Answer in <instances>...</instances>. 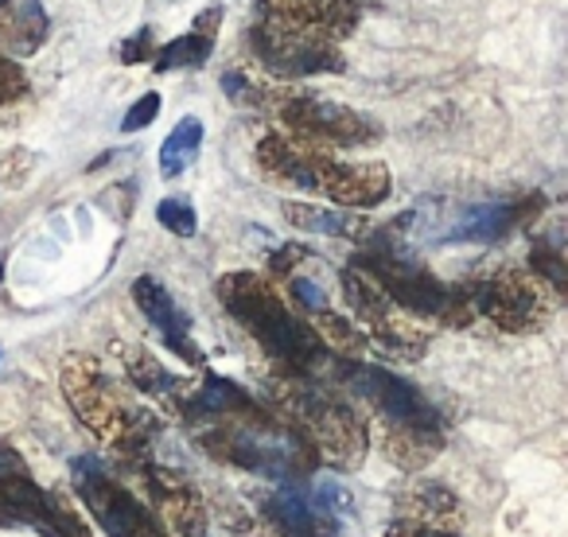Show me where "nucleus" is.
<instances>
[{"label":"nucleus","mask_w":568,"mask_h":537,"mask_svg":"<svg viewBox=\"0 0 568 537\" xmlns=\"http://www.w3.org/2000/svg\"><path fill=\"white\" fill-rule=\"evenodd\" d=\"M397 510L405 521H420V526L444 529V521L459 518V498L452 495L440 483H409V487L397 495Z\"/></svg>","instance_id":"obj_21"},{"label":"nucleus","mask_w":568,"mask_h":537,"mask_svg":"<svg viewBox=\"0 0 568 537\" xmlns=\"http://www.w3.org/2000/svg\"><path fill=\"white\" fill-rule=\"evenodd\" d=\"M312 332H316L320 343H324L327 351H335L343 363H358V358L366 355V347H371V340H366L363 327L351 324L347 316H335L332 308H324V312L312 316Z\"/></svg>","instance_id":"obj_24"},{"label":"nucleus","mask_w":568,"mask_h":537,"mask_svg":"<svg viewBox=\"0 0 568 537\" xmlns=\"http://www.w3.org/2000/svg\"><path fill=\"white\" fill-rule=\"evenodd\" d=\"M63 394L79 421L110 448L141 459L149 452V440L156 433V421L129 402V394L94 363L90 355H71L59 371Z\"/></svg>","instance_id":"obj_4"},{"label":"nucleus","mask_w":568,"mask_h":537,"mask_svg":"<svg viewBox=\"0 0 568 537\" xmlns=\"http://www.w3.org/2000/svg\"><path fill=\"white\" fill-rule=\"evenodd\" d=\"M268 397L276 417L316 452L320 464L335 472H355L366 459V425L351 405H343L332 389L316 386L308 374L284 371L281 378L268 382Z\"/></svg>","instance_id":"obj_3"},{"label":"nucleus","mask_w":568,"mask_h":537,"mask_svg":"<svg viewBox=\"0 0 568 537\" xmlns=\"http://www.w3.org/2000/svg\"><path fill=\"white\" fill-rule=\"evenodd\" d=\"M288 293H293V301L301 304L308 316H316V312L327 308V296H324V285H316V281L301 277V273H293L288 277Z\"/></svg>","instance_id":"obj_32"},{"label":"nucleus","mask_w":568,"mask_h":537,"mask_svg":"<svg viewBox=\"0 0 568 537\" xmlns=\"http://www.w3.org/2000/svg\"><path fill=\"white\" fill-rule=\"evenodd\" d=\"M320 503H324L327 510H355V498L343 487H335V483H320Z\"/></svg>","instance_id":"obj_37"},{"label":"nucleus","mask_w":568,"mask_h":537,"mask_svg":"<svg viewBox=\"0 0 568 537\" xmlns=\"http://www.w3.org/2000/svg\"><path fill=\"white\" fill-rule=\"evenodd\" d=\"M156 219H160V226L172 230L175 237H191V234H195V230H199V214H195V206H191L183 195L164 199V203L156 206Z\"/></svg>","instance_id":"obj_28"},{"label":"nucleus","mask_w":568,"mask_h":537,"mask_svg":"<svg viewBox=\"0 0 568 537\" xmlns=\"http://www.w3.org/2000/svg\"><path fill=\"white\" fill-rule=\"evenodd\" d=\"M133 301H136V308L149 316V324L156 327L160 340H164V347L172 351V355H180L183 363H191V366H203V347L191 343V316L175 304V296L168 293L160 281L136 277Z\"/></svg>","instance_id":"obj_16"},{"label":"nucleus","mask_w":568,"mask_h":537,"mask_svg":"<svg viewBox=\"0 0 568 537\" xmlns=\"http://www.w3.org/2000/svg\"><path fill=\"white\" fill-rule=\"evenodd\" d=\"M51 20L43 0H0V51L4 55H36L48 43Z\"/></svg>","instance_id":"obj_18"},{"label":"nucleus","mask_w":568,"mask_h":537,"mask_svg":"<svg viewBox=\"0 0 568 537\" xmlns=\"http://www.w3.org/2000/svg\"><path fill=\"white\" fill-rule=\"evenodd\" d=\"M222 308L293 374H316L327 363V347L320 343V335L312 332L308 320L296 316L288 304L281 301L273 285L257 273H226L214 285Z\"/></svg>","instance_id":"obj_1"},{"label":"nucleus","mask_w":568,"mask_h":537,"mask_svg":"<svg viewBox=\"0 0 568 537\" xmlns=\"http://www.w3.org/2000/svg\"><path fill=\"white\" fill-rule=\"evenodd\" d=\"M351 268H358L363 277H371L405 316L436 320V324H444V327L471 324V312L459 301L456 288H448L440 277H433V273H428L420 261H413L409 253L371 245V250L351 261Z\"/></svg>","instance_id":"obj_5"},{"label":"nucleus","mask_w":568,"mask_h":537,"mask_svg":"<svg viewBox=\"0 0 568 537\" xmlns=\"http://www.w3.org/2000/svg\"><path fill=\"white\" fill-rule=\"evenodd\" d=\"M32 172H36V152L9 149L0 156V195H4V191H17L20 183H28Z\"/></svg>","instance_id":"obj_29"},{"label":"nucleus","mask_w":568,"mask_h":537,"mask_svg":"<svg viewBox=\"0 0 568 537\" xmlns=\"http://www.w3.org/2000/svg\"><path fill=\"white\" fill-rule=\"evenodd\" d=\"M172 4H180V0H172Z\"/></svg>","instance_id":"obj_39"},{"label":"nucleus","mask_w":568,"mask_h":537,"mask_svg":"<svg viewBox=\"0 0 568 537\" xmlns=\"http://www.w3.org/2000/svg\"><path fill=\"white\" fill-rule=\"evenodd\" d=\"M24 98H28L24 67H20L12 55H4V51H0V110H4V105L24 102Z\"/></svg>","instance_id":"obj_30"},{"label":"nucleus","mask_w":568,"mask_h":537,"mask_svg":"<svg viewBox=\"0 0 568 537\" xmlns=\"http://www.w3.org/2000/svg\"><path fill=\"white\" fill-rule=\"evenodd\" d=\"M301 261H308V250H301V245H284V250L273 253V273H281V277H293Z\"/></svg>","instance_id":"obj_36"},{"label":"nucleus","mask_w":568,"mask_h":537,"mask_svg":"<svg viewBox=\"0 0 568 537\" xmlns=\"http://www.w3.org/2000/svg\"><path fill=\"white\" fill-rule=\"evenodd\" d=\"M386 537H459V534H452V529H436V526H420V521L397 518L394 526L386 529Z\"/></svg>","instance_id":"obj_35"},{"label":"nucleus","mask_w":568,"mask_h":537,"mask_svg":"<svg viewBox=\"0 0 568 537\" xmlns=\"http://www.w3.org/2000/svg\"><path fill=\"white\" fill-rule=\"evenodd\" d=\"M160 113V94L156 90H149V94H141L133 105H129V113L121 118V133H136V129H149L152 121H156Z\"/></svg>","instance_id":"obj_31"},{"label":"nucleus","mask_w":568,"mask_h":537,"mask_svg":"<svg viewBox=\"0 0 568 537\" xmlns=\"http://www.w3.org/2000/svg\"><path fill=\"white\" fill-rule=\"evenodd\" d=\"M529 268L537 273V281H541V285L552 288V296H557V301H565V296H568V268H565V253H560L557 245L537 242L534 253H529Z\"/></svg>","instance_id":"obj_27"},{"label":"nucleus","mask_w":568,"mask_h":537,"mask_svg":"<svg viewBox=\"0 0 568 537\" xmlns=\"http://www.w3.org/2000/svg\"><path fill=\"white\" fill-rule=\"evenodd\" d=\"M199 444L206 448V456L276 483L308 479L312 467L320 464L316 452L276 413H265L261 405L234 413V417L203 421L199 425Z\"/></svg>","instance_id":"obj_2"},{"label":"nucleus","mask_w":568,"mask_h":537,"mask_svg":"<svg viewBox=\"0 0 568 537\" xmlns=\"http://www.w3.org/2000/svg\"><path fill=\"white\" fill-rule=\"evenodd\" d=\"M261 514L273 521V529L281 537H335L339 534L335 514L301 487H281L268 498H261Z\"/></svg>","instance_id":"obj_17"},{"label":"nucleus","mask_w":568,"mask_h":537,"mask_svg":"<svg viewBox=\"0 0 568 537\" xmlns=\"http://www.w3.org/2000/svg\"><path fill=\"white\" fill-rule=\"evenodd\" d=\"M156 36H152V28H141L136 36H129L125 43H121V63L125 67H136V63H144V59H152V48H156Z\"/></svg>","instance_id":"obj_33"},{"label":"nucleus","mask_w":568,"mask_h":537,"mask_svg":"<svg viewBox=\"0 0 568 537\" xmlns=\"http://www.w3.org/2000/svg\"><path fill=\"white\" fill-rule=\"evenodd\" d=\"M281 214L293 222L296 230H308V234H327V237H358L366 234V219L355 211H327L316 203H284Z\"/></svg>","instance_id":"obj_22"},{"label":"nucleus","mask_w":568,"mask_h":537,"mask_svg":"<svg viewBox=\"0 0 568 537\" xmlns=\"http://www.w3.org/2000/svg\"><path fill=\"white\" fill-rule=\"evenodd\" d=\"M257 12L316 40H347L358 28V0H257Z\"/></svg>","instance_id":"obj_13"},{"label":"nucleus","mask_w":568,"mask_h":537,"mask_svg":"<svg viewBox=\"0 0 568 537\" xmlns=\"http://www.w3.org/2000/svg\"><path fill=\"white\" fill-rule=\"evenodd\" d=\"M214 51V36L206 32H183L175 36V40H168L164 48L156 51V59H152V67H156V74H168V71H183V67H203L206 59H211Z\"/></svg>","instance_id":"obj_26"},{"label":"nucleus","mask_w":568,"mask_h":537,"mask_svg":"<svg viewBox=\"0 0 568 537\" xmlns=\"http://www.w3.org/2000/svg\"><path fill=\"white\" fill-rule=\"evenodd\" d=\"M253 164L265 180L296 191H316V195L320 191L327 195L335 172H339V160L332 156V149H320V144L288 133H268L253 152Z\"/></svg>","instance_id":"obj_11"},{"label":"nucleus","mask_w":568,"mask_h":537,"mask_svg":"<svg viewBox=\"0 0 568 537\" xmlns=\"http://www.w3.org/2000/svg\"><path fill=\"white\" fill-rule=\"evenodd\" d=\"M456 293L467 304V312H471V324L475 320H487V324H495L506 335L541 332L552 316L545 285L534 273H521V268H498V273H487V277L467 281Z\"/></svg>","instance_id":"obj_6"},{"label":"nucleus","mask_w":568,"mask_h":537,"mask_svg":"<svg viewBox=\"0 0 568 537\" xmlns=\"http://www.w3.org/2000/svg\"><path fill=\"white\" fill-rule=\"evenodd\" d=\"M339 281H343V296H347L351 312L363 320L366 332H371V340L378 343L382 351L405 358V363H417V358L425 355L428 332L413 324V316H405V312L397 308V304L389 301V296L382 293L371 277H363L358 268L347 265L339 273Z\"/></svg>","instance_id":"obj_8"},{"label":"nucleus","mask_w":568,"mask_h":537,"mask_svg":"<svg viewBox=\"0 0 568 537\" xmlns=\"http://www.w3.org/2000/svg\"><path fill=\"white\" fill-rule=\"evenodd\" d=\"M382 452L402 472H420L444 452V428H413V425H382Z\"/></svg>","instance_id":"obj_20"},{"label":"nucleus","mask_w":568,"mask_h":537,"mask_svg":"<svg viewBox=\"0 0 568 537\" xmlns=\"http://www.w3.org/2000/svg\"><path fill=\"white\" fill-rule=\"evenodd\" d=\"M253 59L265 67L273 79H312V74H339L347 67L343 51L332 40H316L308 32L284 28L276 20L257 17L245 32Z\"/></svg>","instance_id":"obj_7"},{"label":"nucleus","mask_w":568,"mask_h":537,"mask_svg":"<svg viewBox=\"0 0 568 537\" xmlns=\"http://www.w3.org/2000/svg\"><path fill=\"white\" fill-rule=\"evenodd\" d=\"M545 211V195H526L514 203H479L464 206L448 230H440V242H498L510 230L526 226L529 219Z\"/></svg>","instance_id":"obj_15"},{"label":"nucleus","mask_w":568,"mask_h":537,"mask_svg":"<svg viewBox=\"0 0 568 537\" xmlns=\"http://www.w3.org/2000/svg\"><path fill=\"white\" fill-rule=\"evenodd\" d=\"M141 475L160 510V521L180 529L183 537H206V503L195 490V483H187L180 472L160 464H141Z\"/></svg>","instance_id":"obj_14"},{"label":"nucleus","mask_w":568,"mask_h":537,"mask_svg":"<svg viewBox=\"0 0 568 537\" xmlns=\"http://www.w3.org/2000/svg\"><path fill=\"white\" fill-rule=\"evenodd\" d=\"M339 378L351 386V394L363 397V402L378 413L382 425L440 428V409H436L417 386L397 378L394 371H382V366H371L358 358V363L339 366Z\"/></svg>","instance_id":"obj_9"},{"label":"nucleus","mask_w":568,"mask_h":537,"mask_svg":"<svg viewBox=\"0 0 568 537\" xmlns=\"http://www.w3.org/2000/svg\"><path fill=\"white\" fill-rule=\"evenodd\" d=\"M389 191H394V180L386 164H339L327 199H335L343 211H366V206L386 203Z\"/></svg>","instance_id":"obj_19"},{"label":"nucleus","mask_w":568,"mask_h":537,"mask_svg":"<svg viewBox=\"0 0 568 537\" xmlns=\"http://www.w3.org/2000/svg\"><path fill=\"white\" fill-rule=\"evenodd\" d=\"M0 281H4V261H0Z\"/></svg>","instance_id":"obj_38"},{"label":"nucleus","mask_w":568,"mask_h":537,"mask_svg":"<svg viewBox=\"0 0 568 537\" xmlns=\"http://www.w3.org/2000/svg\"><path fill=\"white\" fill-rule=\"evenodd\" d=\"M281 121L288 136H301L320 149H363L382 136L378 121L351 110L339 102H320V98H288L281 102Z\"/></svg>","instance_id":"obj_10"},{"label":"nucleus","mask_w":568,"mask_h":537,"mask_svg":"<svg viewBox=\"0 0 568 537\" xmlns=\"http://www.w3.org/2000/svg\"><path fill=\"white\" fill-rule=\"evenodd\" d=\"M219 87L226 90V94L234 98V102H242V105H250V102H257V98H261V90L253 87V82L245 79V74H237V71H226V74H222Z\"/></svg>","instance_id":"obj_34"},{"label":"nucleus","mask_w":568,"mask_h":537,"mask_svg":"<svg viewBox=\"0 0 568 537\" xmlns=\"http://www.w3.org/2000/svg\"><path fill=\"white\" fill-rule=\"evenodd\" d=\"M82 503L90 506V514L98 518V526L110 537H172L168 526L149 510L144 503H136L121 483H113L102 472H87L79 483Z\"/></svg>","instance_id":"obj_12"},{"label":"nucleus","mask_w":568,"mask_h":537,"mask_svg":"<svg viewBox=\"0 0 568 537\" xmlns=\"http://www.w3.org/2000/svg\"><path fill=\"white\" fill-rule=\"evenodd\" d=\"M121 363H125L129 382H133V386L141 389V394L164 397V402L172 405L175 394L183 389V382L172 378V374L164 371V363H160L156 355H149L144 347H125V351H121Z\"/></svg>","instance_id":"obj_23"},{"label":"nucleus","mask_w":568,"mask_h":537,"mask_svg":"<svg viewBox=\"0 0 568 537\" xmlns=\"http://www.w3.org/2000/svg\"><path fill=\"white\" fill-rule=\"evenodd\" d=\"M199 149H203V121L199 118H180L175 129L160 144V175L175 180L187 164H195Z\"/></svg>","instance_id":"obj_25"}]
</instances>
